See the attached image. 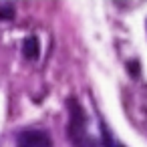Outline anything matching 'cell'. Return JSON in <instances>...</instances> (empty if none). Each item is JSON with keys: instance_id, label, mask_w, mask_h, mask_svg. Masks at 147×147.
Returning <instances> with one entry per match:
<instances>
[{"instance_id": "cell-1", "label": "cell", "mask_w": 147, "mask_h": 147, "mask_svg": "<svg viewBox=\"0 0 147 147\" xmlns=\"http://www.w3.org/2000/svg\"><path fill=\"white\" fill-rule=\"evenodd\" d=\"M69 111H71V121H69V137L75 143V147H83L85 139H87V123H85V113L83 107L79 105L77 99H69L67 101Z\"/></svg>"}, {"instance_id": "cell-2", "label": "cell", "mask_w": 147, "mask_h": 147, "mask_svg": "<svg viewBox=\"0 0 147 147\" xmlns=\"http://www.w3.org/2000/svg\"><path fill=\"white\" fill-rule=\"evenodd\" d=\"M16 145L18 147H53V141H51L49 133H45L40 129H26L18 135Z\"/></svg>"}, {"instance_id": "cell-4", "label": "cell", "mask_w": 147, "mask_h": 147, "mask_svg": "<svg viewBox=\"0 0 147 147\" xmlns=\"http://www.w3.org/2000/svg\"><path fill=\"white\" fill-rule=\"evenodd\" d=\"M103 143H105V147H121L119 143H115L111 139V135L107 133V127H103Z\"/></svg>"}, {"instance_id": "cell-5", "label": "cell", "mask_w": 147, "mask_h": 147, "mask_svg": "<svg viewBox=\"0 0 147 147\" xmlns=\"http://www.w3.org/2000/svg\"><path fill=\"white\" fill-rule=\"evenodd\" d=\"M129 69H131V73L135 75V73H137V63H131V65H129Z\"/></svg>"}, {"instance_id": "cell-3", "label": "cell", "mask_w": 147, "mask_h": 147, "mask_svg": "<svg viewBox=\"0 0 147 147\" xmlns=\"http://www.w3.org/2000/svg\"><path fill=\"white\" fill-rule=\"evenodd\" d=\"M40 55V45H38V38L36 36H28L24 40V57L28 61H36Z\"/></svg>"}]
</instances>
